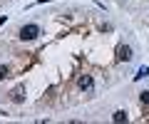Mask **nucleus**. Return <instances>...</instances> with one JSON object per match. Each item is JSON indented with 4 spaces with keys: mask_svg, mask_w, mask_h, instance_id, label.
<instances>
[{
    "mask_svg": "<svg viewBox=\"0 0 149 124\" xmlns=\"http://www.w3.org/2000/svg\"><path fill=\"white\" fill-rule=\"evenodd\" d=\"M37 35H40V25H35V22H27L20 27V40H35Z\"/></svg>",
    "mask_w": 149,
    "mask_h": 124,
    "instance_id": "nucleus-1",
    "label": "nucleus"
},
{
    "mask_svg": "<svg viewBox=\"0 0 149 124\" xmlns=\"http://www.w3.org/2000/svg\"><path fill=\"white\" fill-rule=\"evenodd\" d=\"M117 60H119V62H132V60H134V50H132V45H119V50H117Z\"/></svg>",
    "mask_w": 149,
    "mask_h": 124,
    "instance_id": "nucleus-2",
    "label": "nucleus"
},
{
    "mask_svg": "<svg viewBox=\"0 0 149 124\" xmlns=\"http://www.w3.org/2000/svg\"><path fill=\"white\" fill-rule=\"evenodd\" d=\"M77 87H80L82 92H92L95 89V80H92L90 75H82L80 80H77Z\"/></svg>",
    "mask_w": 149,
    "mask_h": 124,
    "instance_id": "nucleus-3",
    "label": "nucleus"
},
{
    "mask_svg": "<svg viewBox=\"0 0 149 124\" xmlns=\"http://www.w3.org/2000/svg\"><path fill=\"white\" fill-rule=\"evenodd\" d=\"M142 77H149V67H139V70H137L134 80H142Z\"/></svg>",
    "mask_w": 149,
    "mask_h": 124,
    "instance_id": "nucleus-6",
    "label": "nucleus"
},
{
    "mask_svg": "<svg viewBox=\"0 0 149 124\" xmlns=\"http://www.w3.org/2000/svg\"><path fill=\"white\" fill-rule=\"evenodd\" d=\"M112 119H114V122H127V112H124V109H117V112H114V114H112Z\"/></svg>",
    "mask_w": 149,
    "mask_h": 124,
    "instance_id": "nucleus-5",
    "label": "nucleus"
},
{
    "mask_svg": "<svg viewBox=\"0 0 149 124\" xmlns=\"http://www.w3.org/2000/svg\"><path fill=\"white\" fill-rule=\"evenodd\" d=\"M10 99H13L15 104H20L22 99H25V92H22V87H17V89H13V92H10Z\"/></svg>",
    "mask_w": 149,
    "mask_h": 124,
    "instance_id": "nucleus-4",
    "label": "nucleus"
},
{
    "mask_svg": "<svg viewBox=\"0 0 149 124\" xmlns=\"http://www.w3.org/2000/svg\"><path fill=\"white\" fill-rule=\"evenodd\" d=\"M139 102H142V104H147V107H149V89L139 92Z\"/></svg>",
    "mask_w": 149,
    "mask_h": 124,
    "instance_id": "nucleus-7",
    "label": "nucleus"
},
{
    "mask_svg": "<svg viewBox=\"0 0 149 124\" xmlns=\"http://www.w3.org/2000/svg\"><path fill=\"white\" fill-rule=\"evenodd\" d=\"M8 75H10V70H8V67H3V65H0V82L5 80V77H8Z\"/></svg>",
    "mask_w": 149,
    "mask_h": 124,
    "instance_id": "nucleus-8",
    "label": "nucleus"
}]
</instances>
